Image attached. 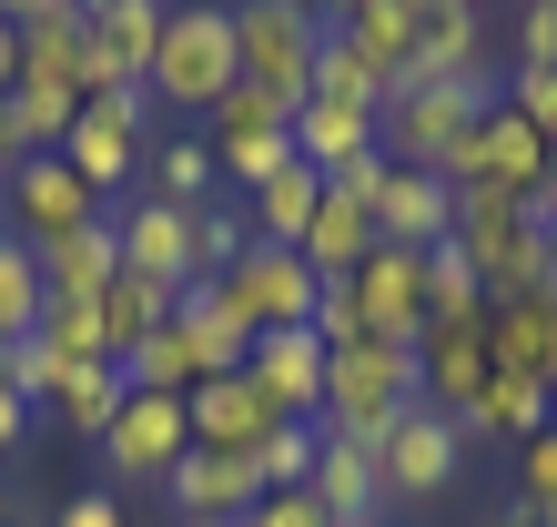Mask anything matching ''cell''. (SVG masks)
Masks as SVG:
<instances>
[{"label": "cell", "instance_id": "obj_1", "mask_svg": "<svg viewBox=\"0 0 557 527\" xmlns=\"http://www.w3.org/2000/svg\"><path fill=\"white\" fill-rule=\"evenodd\" d=\"M234 82H244V51H234V0H173V21H162V51H152L143 91H152L162 112H193V122H203Z\"/></svg>", "mask_w": 557, "mask_h": 527}, {"label": "cell", "instance_id": "obj_2", "mask_svg": "<svg viewBox=\"0 0 557 527\" xmlns=\"http://www.w3.org/2000/svg\"><path fill=\"white\" fill-rule=\"evenodd\" d=\"M406 406H425V385H416V345H345L335 366H324V437H345V446H385V426H396Z\"/></svg>", "mask_w": 557, "mask_h": 527}, {"label": "cell", "instance_id": "obj_3", "mask_svg": "<svg viewBox=\"0 0 557 527\" xmlns=\"http://www.w3.org/2000/svg\"><path fill=\"white\" fill-rule=\"evenodd\" d=\"M456 254L486 294H537L547 284V213L517 204V193H486L467 183L456 193Z\"/></svg>", "mask_w": 557, "mask_h": 527}, {"label": "cell", "instance_id": "obj_4", "mask_svg": "<svg viewBox=\"0 0 557 527\" xmlns=\"http://www.w3.org/2000/svg\"><path fill=\"white\" fill-rule=\"evenodd\" d=\"M152 132H162V102L133 82V91H91V102L72 112V132H61V162H72V173L102 193H133L143 183V152H152Z\"/></svg>", "mask_w": 557, "mask_h": 527}, {"label": "cell", "instance_id": "obj_5", "mask_svg": "<svg viewBox=\"0 0 557 527\" xmlns=\"http://www.w3.org/2000/svg\"><path fill=\"white\" fill-rule=\"evenodd\" d=\"M497 102V82H416L396 102L375 112V152L385 162H425V173H446L456 143L476 132V112Z\"/></svg>", "mask_w": 557, "mask_h": 527}, {"label": "cell", "instance_id": "obj_6", "mask_svg": "<svg viewBox=\"0 0 557 527\" xmlns=\"http://www.w3.org/2000/svg\"><path fill=\"white\" fill-rule=\"evenodd\" d=\"M102 223V193H91L61 152H21L11 162V183H0V234L30 244V254H51V244H72Z\"/></svg>", "mask_w": 557, "mask_h": 527}, {"label": "cell", "instance_id": "obj_7", "mask_svg": "<svg viewBox=\"0 0 557 527\" xmlns=\"http://www.w3.org/2000/svg\"><path fill=\"white\" fill-rule=\"evenodd\" d=\"M203 143H213V173L234 183V193H253V183H274L284 162H294V102L234 82V91L203 112Z\"/></svg>", "mask_w": 557, "mask_h": 527}, {"label": "cell", "instance_id": "obj_8", "mask_svg": "<svg viewBox=\"0 0 557 527\" xmlns=\"http://www.w3.org/2000/svg\"><path fill=\"white\" fill-rule=\"evenodd\" d=\"M446 183H456V193H467V183H486V193H517V204H547V183H557V152H547L537 132L507 112V91H497V102L476 112V132L456 143Z\"/></svg>", "mask_w": 557, "mask_h": 527}, {"label": "cell", "instance_id": "obj_9", "mask_svg": "<svg viewBox=\"0 0 557 527\" xmlns=\"http://www.w3.org/2000/svg\"><path fill=\"white\" fill-rule=\"evenodd\" d=\"M314 41H324V21H305L294 0H234L244 82L274 91V102H305V91H314Z\"/></svg>", "mask_w": 557, "mask_h": 527}, {"label": "cell", "instance_id": "obj_10", "mask_svg": "<svg viewBox=\"0 0 557 527\" xmlns=\"http://www.w3.org/2000/svg\"><path fill=\"white\" fill-rule=\"evenodd\" d=\"M456 467H467V426L436 416V406H406L375 446V477H385V507H416V498H446Z\"/></svg>", "mask_w": 557, "mask_h": 527}, {"label": "cell", "instance_id": "obj_11", "mask_svg": "<svg viewBox=\"0 0 557 527\" xmlns=\"http://www.w3.org/2000/svg\"><path fill=\"white\" fill-rule=\"evenodd\" d=\"M193 456V416H183V395H143L133 385V406L112 416V437H102V477H112V498L122 487H162Z\"/></svg>", "mask_w": 557, "mask_h": 527}, {"label": "cell", "instance_id": "obj_12", "mask_svg": "<svg viewBox=\"0 0 557 527\" xmlns=\"http://www.w3.org/2000/svg\"><path fill=\"white\" fill-rule=\"evenodd\" d=\"M223 294H234V315L253 324V335H284V324H314L324 274H314L294 244H244L234 274H223Z\"/></svg>", "mask_w": 557, "mask_h": 527}, {"label": "cell", "instance_id": "obj_13", "mask_svg": "<svg viewBox=\"0 0 557 527\" xmlns=\"http://www.w3.org/2000/svg\"><path fill=\"white\" fill-rule=\"evenodd\" d=\"M112 244H122V274H143L162 294L193 284V204H162V193H133L112 213Z\"/></svg>", "mask_w": 557, "mask_h": 527}, {"label": "cell", "instance_id": "obj_14", "mask_svg": "<svg viewBox=\"0 0 557 527\" xmlns=\"http://www.w3.org/2000/svg\"><path fill=\"white\" fill-rule=\"evenodd\" d=\"M375 244H416V254L456 244V183L425 173V162H385L375 173Z\"/></svg>", "mask_w": 557, "mask_h": 527}, {"label": "cell", "instance_id": "obj_15", "mask_svg": "<svg viewBox=\"0 0 557 527\" xmlns=\"http://www.w3.org/2000/svg\"><path fill=\"white\" fill-rule=\"evenodd\" d=\"M345 284H355V305H366V335L425 345V254H416V244H375Z\"/></svg>", "mask_w": 557, "mask_h": 527}, {"label": "cell", "instance_id": "obj_16", "mask_svg": "<svg viewBox=\"0 0 557 527\" xmlns=\"http://www.w3.org/2000/svg\"><path fill=\"white\" fill-rule=\"evenodd\" d=\"M324 335L314 324H284V335H253V355H244V376L264 385V406L284 416V426H314L324 416Z\"/></svg>", "mask_w": 557, "mask_h": 527}, {"label": "cell", "instance_id": "obj_17", "mask_svg": "<svg viewBox=\"0 0 557 527\" xmlns=\"http://www.w3.org/2000/svg\"><path fill=\"white\" fill-rule=\"evenodd\" d=\"M183 416H193V446H223V456H253V446L284 426V416L264 406V385H253L244 366H234V376H203V385L183 395Z\"/></svg>", "mask_w": 557, "mask_h": 527}, {"label": "cell", "instance_id": "obj_18", "mask_svg": "<svg viewBox=\"0 0 557 527\" xmlns=\"http://www.w3.org/2000/svg\"><path fill=\"white\" fill-rule=\"evenodd\" d=\"M486 355L557 395V284H537V294H497V305H486Z\"/></svg>", "mask_w": 557, "mask_h": 527}, {"label": "cell", "instance_id": "obj_19", "mask_svg": "<svg viewBox=\"0 0 557 527\" xmlns=\"http://www.w3.org/2000/svg\"><path fill=\"white\" fill-rule=\"evenodd\" d=\"M173 517H193V527H234L253 498H264V477H253V456H223V446H193L173 477Z\"/></svg>", "mask_w": 557, "mask_h": 527}, {"label": "cell", "instance_id": "obj_20", "mask_svg": "<svg viewBox=\"0 0 557 527\" xmlns=\"http://www.w3.org/2000/svg\"><path fill=\"white\" fill-rule=\"evenodd\" d=\"M416 82H497L486 11H425V21H416V61L396 72V91H416Z\"/></svg>", "mask_w": 557, "mask_h": 527}, {"label": "cell", "instance_id": "obj_21", "mask_svg": "<svg viewBox=\"0 0 557 527\" xmlns=\"http://www.w3.org/2000/svg\"><path fill=\"white\" fill-rule=\"evenodd\" d=\"M486 366H497V355H486V324H425V345H416V385H425V406L456 416V426H467Z\"/></svg>", "mask_w": 557, "mask_h": 527}, {"label": "cell", "instance_id": "obj_22", "mask_svg": "<svg viewBox=\"0 0 557 527\" xmlns=\"http://www.w3.org/2000/svg\"><path fill=\"white\" fill-rule=\"evenodd\" d=\"M294 162H314L324 183H345L355 162H375V112H366V102H324V91H305V102H294Z\"/></svg>", "mask_w": 557, "mask_h": 527}, {"label": "cell", "instance_id": "obj_23", "mask_svg": "<svg viewBox=\"0 0 557 527\" xmlns=\"http://www.w3.org/2000/svg\"><path fill=\"white\" fill-rule=\"evenodd\" d=\"M294 254H305L324 284L355 274V264L375 254V204H366L355 183H324V204H314V223H305V244H294Z\"/></svg>", "mask_w": 557, "mask_h": 527}, {"label": "cell", "instance_id": "obj_24", "mask_svg": "<svg viewBox=\"0 0 557 527\" xmlns=\"http://www.w3.org/2000/svg\"><path fill=\"white\" fill-rule=\"evenodd\" d=\"M537 426H557V395H547V385H528L517 366H486L476 406H467V446H476V437H486V446H528Z\"/></svg>", "mask_w": 557, "mask_h": 527}, {"label": "cell", "instance_id": "obj_25", "mask_svg": "<svg viewBox=\"0 0 557 527\" xmlns=\"http://www.w3.org/2000/svg\"><path fill=\"white\" fill-rule=\"evenodd\" d=\"M305 498L335 517V527H375L385 517V477H375V446H345V437H324L314 456V477H305Z\"/></svg>", "mask_w": 557, "mask_h": 527}, {"label": "cell", "instance_id": "obj_26", "mask_svg": "<svg viewBox=\"0 0 557 527\" xmlns=\"http://www.w3.org/2000/svg\"><path fill=\"white\" fill-rule=\"evenodd\" d=\"M122 376H133L143 395H193V385H203V376H223V366H213V345L193 335L183 315H162L152 335H143L133 355H122Z\"/></svg>", "mask_w": 557, "mask_h": 527}, {"label": "cell", "instance_id": "obj_27", "mask_svg": "<svg viewBox=\"0 0 557 527\" xmlns=\"http://www.w3.org/2000/svg\"><path fill=\"white\" fill-rule=\"evenodd\" d=\"M234 204H244V223H253V244H305V223H314V204H324V173H314V162H284L274 183L234 193Z\"/></svg>", "mask_w": 557, "mask_h": 527}, {"label": "cell", "instance_id": "obj_28", "mask_svg": "<svg viewBox=\"0 0 557 527\" xmlns=\"http://www.w3.org/2000/svg\"><path fill=\"white\" fill-rule=\"evenodd\" d=\"M112 274H122L112 213L91 223V234H72V244H51V254H41V284H51V305H102V294H112Z\"/></svg>", "mask_w": 557, "mask_h": 527}, {"label": "cell", "instance_id": "obj_29", "mask_svg": "<svg viewBox=\"0 0 557 527\" xmlns=\"http://www.w3.org/2000/svg\"><path fill=\"white\" fill-rule=\"evenodd\" d=\"M314 91H324V102H366V112H385V102H396V72H385V61L335 21V30L314 41Z\"/></svg>", "mask_w": 557, "mask_h": 527}, {"label": "cell", "instance_id": "obj_30", "mask_svg": "<svg viewBox=\"0 0 557 527\" xmlns=\"http://www.w3.org/2000/svg\"><path fill=\"white\" fill-rule=\"evenodd\" d=\"M82 61H91V21L61 0V11L41 21H21V82H61V91H82Z\"/></svg>", "mask_w": 557, "mask_h": 527}, {"label": "cell", "instance_id": "obj_31", "mask_svg": "<svg viewBox=\"0 0 557 527\" xmlns=\"http://www.w3.org/2000/svg\"><path fill=\"white\" fill-rule=\"evenodd\" d=\"M143 193H162V204H213V193H223L213 143H203V132H152V152H143Z\"/></svg>", "mask_w": 557, "mask_h": 527}, {"label": "cell", "instance_id": "obj_32", "mask_svg": "<svg viewBox=\"0 0 557 527\" xmlns=\"http://www.w3.org/2000/svg\"><path fill=\"white\" fill-rule=\"evenodd\" d=\"M122 406H133V376H122V366H112V355H102V366H82L72 385H61V395H51V416H61V426H72V437H82V446H102Z\"/></svg>", "mask_w": 557, "mask_h": 527}, {"label": "cell", "instance_id": "obj_33", "mask_svg": "<svg viewBox=\"0 0 557 527\" xmlns=\"http://www.w3.org/2000/svg\"><path fill=\"white\" fill-rule=\"evenodd\" d=\"M11 143L21 152H61V132H72V112H82V91H61V82H11Z\"/></svg>", "mask_w": 557, "mask_h": 527}, {"label": "cell", "instance_id": "obj_34", "mask_svg": "<svg viewBox=\"0 0 557 527\" xmlns=\"http://www.w3.org/2000/svg\"><path fill=\"white\" fill-rule=\"evenodd\" d=\"M162 315H173V294H162V284H143V274H112V294H102V355L122 366V355H133Z\"/></svg>", "mask_w": 557, "mask_h": 527}, {"label": "cell", "instance_id": "obj_35", "mask_svg": "<svg viewBox=\"0 0 557 527\" xmlns=\"http://www.w3.org/2000/svg\"><path fill=\"white\" fill-rule=\"evenodd\" d=\"M41 315H51V284H41V254L0 234V335H41Z\"/></svg>", "mask_w": 557, "mask_h": 527}, {"label": "cell", "instance_id": "obj_36", "mask_svg": "<svg viewBox=\"0 0 557 527\" xmlns=\"http://www.w3.org/2000/svg\"><path fill=\"white\" fill-rule=\"evenodd\" d=\"M486 305H497V294L467 274V254H456V244L425 254V324H486Z\"/></svg>", "mask_w": 557, "mask_h": 527}, {"label": "cell", "instance_id": "obj_37", "mask_svg": "<svg viewBox=\"0 0 557 527\" xmlns=\"http://www.w3.org/2000/svg\"><path fill=\"white\" fill-rule=\"evenodd\" d=\"M425 11H436V0H355V41H366L375 61H385V72H406V61H416V21Z\"/></svg>", "mask_w": 557, "mask_h": 527}, {"label": "cell", "instance_id": "obj_38", "mask_svg": "<svg viewBox=\"0 0 557 527\" xmlns=\"http://www.w3.org/2000/svg\"><path fill=\"white\" fill-rule=\"evenodd\" d=\"M253 244V223H244V204H223V193H213V204H193V284H223V274H234V254Z\"/></svg>", "mask_w": 557, "mask_h": 527}, {"label": "cell", "instance_id": "obj_39", "mask_svg": "<svg viewBox=\"0 0 557 527\" xmlns=\"http://www.w3.org/2000/svg\"><path fill=\"white\" fill-rule=\"evenodd\" d=\"M21 345H41L51 366H61V385H72L82 366H102V305H51L41 335H21Z\"/></svg>", "mask_w": 557, "mask_h": 527}, {"label": "cell", "instance_id": "obj_40", "mask_svg": "<svg viewBox=\"0 0 557 527\" xmlns=\"http://www.w3.org/2000/svg\"><path fill=\"white\" fill-rule=\"evenodd\" d=\"M324 456V426H274L264 446H253V477H264V498H284V487H305Z\"/></svg>", "mask_w": 557, "mask_h": 527}, {"label": "cell", "instance_id": "obj_41", "mask_svg": "<svg viewBox=\"0 0 557 527\" xmlns=\"http://www.w3.org/2000/svg\"><path fill=\"white\" fill-rule=\"evenodd\" d=\"M507 41H517L507 72H557V0H517V30H507Z\"/></svg>", "mask_w": 557, "mask_h": 527}, {"label": "cell", "instance_id": "obj_42", "mask_svg": "<svg viewBox=\"0 0 557 527\" xmlns=\"http://www.w3.org/2000/svg\"><path fill=\"white\" fill-rule=\"evenodd\" d=\"M507 112L557 152V72H507Z\"/></svg>", "mask_w": 557, "mask_h": 527}, {"label": "cell", "instance_id": "obj_43", "mask_svg": "<svg viewBox=\"0 0 557 527\" xmlns=\"http://www.w3.org/2000/svg\"><path fill=\"white\" fill-rule=\"evenodd\" d=\"M314 335H324V355H345V345H366V305H355V284L335 274L314 294Z\"/></svg>", "mask_w": 557, "mask_h": 527}, {"label": "cell", "instance_id": "obj_44", "mask_svg": "<svg viewBox=\"0 0 557 527\" xmlns=\"http://www.w3.org/2000/svg\"><path fill=\"white\" fill-rule=\"evenodd\" d=\"M234 527H335V517H324V507L305 498V487H284V498H253Z\"/></svg>", "mask_w": 557, "mask_h": 527}, {"label": "cell", "instance_id": "obj_45", "mask_svg": "<svg viewBox=\"0 0 557 527\" xmlns=\"http://www.w3.org/2000/svg\"><path fill=\"white\" fill-rule=\"evenodd\" d=\"M51 527H133V517H122L112 487H82V498H61V517H51Z\"/></svg>", "mask_w": 557, "mask_h": 527}, {"label": "cell", "instance_id": "obj_46", "mask_svg": "<svg viewBox=\"0 0 557 527\" xmlns=\"http://www.w3.org/2000/svg\"><path fill=\"white\" fill-rule=\"evenodd\" d=\"M30 416H41V406H30V395H11V385H0V456H21V437H30Z\"/></svg>", "mask_w": 557, "mask_h": 527}, {"label": "cell", "instance_id": "obj_47", "mask_svg": "<svg viewBox=\"0 0 557 527\" xmlns=\"http://www.w3.org/2000/svg\"><path fill=\"white\" fill-rule=\"evenodd\" d=\"M11 82H21V30H0V102H11Z\"/></svg>", "mask_w": 557, "mask_h": 527}, {"label": "cell", "instance_id": "obj_48", "mask_svg": "<svg viewBox=\"0 0 557 527\" xmlns=\"http://www.w3.org/2000/svg\"><path fill=\"white\" fill-rule=\"evenodd\" d=\"M41 11H61V0H0V30H21V21H41Z\"/></svg>", "mask_w": 557, "mask_h": 527}, {"label": "cell", "instance_id": "obj_49", "mask_svg": "<svg viewBox=\"0 0 557 527\" xmlns=\"http://www.w3.org/2000/svg\"><path fill=\"white\" fill-rule=\"evenodd\" d=\"M11 162H21V143H11V112H0V183H11Z\"/></svg>", "mask_w": 557, "mask_h": 527}, {"label": "cell", "instance_id": "obj_50", "mask_svg": "<svg viewBox=\"0 0 557 527\" xmlns=\"http://www.w3.org/2000/svg\"><path fill=\"white\" fill-rule=\"evenodd\" d=\"M72 11H82V21H102V11H112V0H72Z\"/></svg>", "mask_w": 557, "mask_h": 527}, {"label": "cell", "instance_id": "obj_51", "mask_svg": "<svg viewBox=\"0 0 557 527\" xmlns=\"http://www.w3.org/2000/svg\"><path fill=\"white\" fill-rule=\"evenodd\" d=\"M436 11H486V0H436Z\"/></svg>", "mask_w": 557, "mask_h": 527}, {"label": "cell", "instance_id": "obj_52", "mask_svg": "<svg viewBox=\"0 0 557 527\" xmlns=\"http://www.w3.org/2000/svg\"><path fill=\"white\" fill-rule=\"evenodd\" d=\"M0 385H11V335H0Z\"/></svg>", "mask_w": 557, "mask_h": 527}, {"label": "cell", "instance_id": "obj_53", "mask_svg": "<svg viewBox=\"0 0 557 527\" xmlns=\"http://www.w3.org/2000/svg\"><path fill=\"white\" fill-rule=\"evenodd\" d=\"M0 487H11V456H0Z\"/></svg>", "mask_w": 557, "mask_h": 527}, {"label": "cell", "instance_id": "obj_54", "mask_svg": "<svg viewBox=\"0 0 557 527\" xmlns=\"http://www.w3.org/2000/svg\"><path fill=\"white\" fill-rule=\"evenodd\" d=\"M173 527H193V517H173Z\"/></svg>", "mask_w": 557, "mask_h": 527}, {"label": "cell", "instance_id": "obj_55", "mask_svg": "<svg viewBox=\"0 0 557 527\" xmlns=\"http://www.w3.org/2000/svg\"><path fill=\"white\" fill-rule=\"evenodd\" d=\"M497 527H507V517H497Z\"/></svg>", "mask_w": 557, "mask_h": 527}]
</instances>
